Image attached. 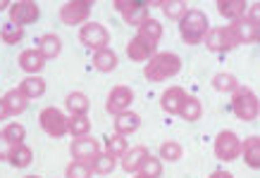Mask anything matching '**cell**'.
<instances>
[{"label": "cell", "mask_w": 260, "mask_h": 178, "mask_svg": "<svg viewBox=\"0 0 260 178\" xmlns=\"http://www.w3.org/2000/svg\"><path fill=\"white\" fill-rule=\"evenodd\" d=\"M26 178H39V176H26Z\"/></svg>", "instance_id": "cell-44"}, {"label": "cell", "mask_w": 260, "mask_h": 178, "mask_svg": "<svg viewBox=\"0 0 260 178\" xmlns=\"http://www.w3.org/2000/svg\"><path fill=\"white\" fill-rule=\"evenodd\" d=\"M134 178H146V176H141V173H134Z\"/></svg>", "instance_id": "cell-43"}, {"label": "cell", "mask_w": 260, "mask_h": 178, "mask_svg": "<svg viewBox=\"0 0 260 178\" xmlns=\"http://www.w3.org/2000/svg\"><path fill=\"white\" fill-rule=\"evenodd\" d=\"M232 112L239 121H246V124H253L260 114V100L258 95L253 93L251 88L246 85H239L237 91L232 93Z\"/></svg>", "instance_id": "cell-3"}, {"label": "cell", "mask_w": 260, "mask_h": 178, "mask_svg": "<svg viewBox=\"0 0 260 178\" xmlns=\"http://www.w3.org/2000/svg\"><path fill=\"white\" fill-rule=\"evenodd\" d=\"M181 71V57L177 53H155L143 67V76L150 83H162L170 81Z\"/></svg>", "instance_id": "cell-1"}, {"label": "cell", "mask_w": 260, "mask_h": 178, "mask_svg": "<svg viewBox=\"0 0 260 178\" xmlns=\"http://www.w3.org/2000/svg\"><path fill=\"white\" fill-rule=\"evenodd\" d=\"M208 178H234V176H232L229 171H222V169H217V171H213V173H210V176H208Z\"/></svg>", "instance_id": "cell-42"}, {"label": "cell", "mask_w": 260, "mask_h": 178, "mask_svg": "<svg viewBox=\"0 0 260 178\" xmlns=\"http://www.w3.org/2000/svg\"><path fill=\"white\" fill-rule=\"evenodd\" d=\"M24 38V29L22 26H15V24H3L0 26V40L5 43V46H19Z\"/></svg>", "instance_id": "cell-34"}, {"label": "cell", "mask_w": 260, "mask_h": 178, "mask_svg": "<svg viewBox=\"0 0 260 178\" xmlns=\"http://www.w3.org/2000/svg\"><path fill=\"white\" fill-rule=\"evenodd\" d=\"M246 10H248V3H246V0H217V12H220L224 19H229V22L244 19Z\"/></svg>", "instance_id": "cell-16"}, {"label": "cell", "mask_w": 260, "mask_h": 178, "mask_svg": "<svg viewBox=\"0 0 260 178\" xmlns=\"http://www.w3.org/2000/svg\"><path fill=\"white\" fill-rule=\"evenodd\" d=\"M241 157L248 169H260V138L251 136L248 140L241 143Z\"/></svg>", "instance_id": "cell-20"}, {"label": "cell", "mask_w": 260, "mask_h": 178, "mask_svg": "<svg viewBox=\"0 0 260 178\" xmlns=\"http://www.w3.org/2000/svg\"><path fill=\"white\" fill-rule=\"evenodd\" d=\"M186 98H189V93L184 91V88H179V85H172V88H167L165 93L160 95V107H162V112H167V114H179L181 107H184V102H186Z\"/></svg>", "instance_id": "cell-12"}, {"label": "cell", "mask_w": 260, "mask_h": 178, "mask_svg": "<svg viewBox=\"0 0 260 178\" xmlns=\"http://www.w3.org/2000/svg\"><path fill=\"white\" fill-rule=\"evenodd\" d=\"M203 43L210 53H227V50H234V48L239 46L229 26H215V29H208Z\"/></svg>", "instance_id": "cell-7"}, {"label": "cell", "mask_w": 260, "mask_h": 178, "mask_svg": "<svg viewBox=\"0 0 260 178\" xmlns=\"http://www.w3.org/2000/svg\"><path fill=\"white\" fill-rule=\"evenodd\" d=\"M10 150H12V143H10V140L5 138V133L0 131V162H3V159L8 162V155H10Z\"/></svg>", "instance_id": "cell-39"}, {"label": "cell", "mask_w": 260, "mask_h": 178, "mask_svg": "<svg viewBox=\"0 0 260 178\" xmlns=\"http://www.w3.org/2000/svg\"><path fill=\"white\" fill-rule=\"evenodd\" d=\"M19 93H22L26 100L41 98V95L46 93V81L41 76H26L24 81H19Z\"/></svg>", "instance_id": "cell-25"}, {"label": "cell", "mask_w": 260, "mask_h": 178, "mask_svg": "<svg viewBox=\"0 0 260 178\" xmlns=\"http://www.w3.org/2000/svg\"><path fill=\"white\" fill-rule=\"evenodd\" d=\"M70 152L74 157V162H81V164H91L95 157L101 155V143L91 136L86 138H74L70 145Z\"/></svg>", "instance_id": "cell-11"}, {"label": "cell", "mask_w": 260, "mask_h": 178, "mask_svg": "<svg viewBox=\"0 0 260 178\" xmlns=\"http://www.w3.org/2000/svg\"><path fill=\"white\" fill-rule=\"evenodd\" d=\"M17 64H19L26 74H31V76H34V74H39V71L46 67V60L39 55V50H36V48H31V50H24V53L19 55Z\"/></svg>", "instance_id": "cell-21"}, {"label": "cell", "mask_w": 260, "mask_h": 178, "mask_svg": "<svg viewBox=\"0 0 260 178\" xmlns=\"http://www.w3.org/2000/svg\"><path fill=\"white\" fill-rule=\"evenodd\" d=\"M115 133L119 136H132L134 131H139V126H141V116L136 114V112H122V114L115 116Z\"/></svg>", "instance_id": "cell-19"}, {"label": "cell", "mask_w": 260, "mask_h": 178, "mask_svg": "<svg viewBox=\"0 0 260 178\" xmlns=\"http://www.w3.org/2000/svg\"><path fill=\"white\" fill-rule=\"evenodd\" d=\"M139 173L146 178H160L162 176V162H160L158 157H146L141 164V169H139Z\"/></svg>", "instance_id": "cell-36"}, {"label": "cell", "mask_w": 260, "mask_h": 178, "mask_svg": "<svg viewBox=\"0 0 260 178\" xmlns=\"http://www.w3.org/2000/svg\"><path fill=\"white\" fill-rule=\"evenodd\" d=\"M79 40H81V46H86L93 53H98V50L110 46V31L101 22H86L79 29Z\"/></svg>", "instance_id": "cell-4"}, {"label": "cell", "mask_w": 260, "mask_h": 178, "mask_svg": "<svg viewBox=\"0 0 260 178\" xmlns=\"http://www.w3.org/2000/svg\"><path fill=\"white\" fill-rule=\"evenodd\" d=\"M136 36H141L143 40H148V43H153V46H158L160 38H162V24L158 22V19H146V22L139 26V33Z\"/></svg>", "instance_id": "cell-27"}, {"label": "cell", "mask_w": 260, "mask_h": 178, "mask_svg": "<svg viewBox=\"0 0 260 178\" xmlns=\"http://www.w3.org/2000/svg\"><path fill=\"white\" fill-rule=\"evenodd\" d=\"M155 53H158V46L143 40L141 36H134V38L126 43V57H129L132 62H148Z\"/></svg>", "instance_id": "cell-13"}, {"label": "cell", "mask_w": 260, "mask_h": 178, "mask_svg": "<svg viewBox=\"0 0 260 178\" xmlns=\"http://www.w3.org/2000/svg\"><path fill=\"white\" fill-rule=\"evenodd\" d=\"M10 116V112H8V105H5V100L0 98V121H5Z\"/></svg>", "instance_id": "cell-41"}, {"label": "cell", "mask_w": 260, "mask_h": 178, "mask_svg": "<svg viewBox=\"0 0 260 178\" xmlns=\"http://www.w3.org/2000/svg\"><path fill=\"white\" fill-rule=\"evenodd\" d=\"M3 133H5V138H8L12 145H19V143H24V138H26V128H24L22 124H17V121L5 126Z\"/></svg>", "instance_id": "cell-38"}, {"label": "cell", "mask_w": 260, "mask_h": 178, "mask_svg": "<svg viewBox=\"0 0 260 178\" xmlns=\"http://www.w3.org/2000/svg\"><path fill=\"white\" fill-rule=\"evenodd\" d=\"M241 155V140L234 131H220L215 138V157L220 162H234Z\"/></svg>", "instance_id": "cell-8"}, {"label": "cell", "mask_w": 260, "mask_h": 178, "mask_svg": "<svg viewBox=\"0 0 260 178\" xmlns=\"http://www.w3.org/2000/svg\"><path fill=\"white\" fill-rule=\"evenodd\" d=\"M3 100H5V105H8L10 116H19V114H24V112L29 109V100H26V98L19 93V88H12V91H8V93L3 95Z\"/></svg>", "instance_id": "cell-24"}, {"label": "cell", "mask_w": 260, "mask_h": 178, "mask_svg": "<svg viewBox=\"0 0 260 178\" xmlns=\"http://www.w3.org/2000/svg\"><path fill=\"white\" fill-rule=\"evenodd\" d=\"M201 114H203V105H201V100H198L196 95H189V98H186V102H184V107H181L179 116L184 119V121L193 124V121H198V119H201Z\"/></svg>", "instance_id": "cell-30"}, {"label": "cell", "mask_w": 260, "mask_h": 178, "mask_svg": "<svg viewBox=\"0 0 260 178\" xmlns=\"http://www.w3.org/2000/svg\"><path fill=\"white\" fill-rule=\"evenodd\" d=\"M91 8L93 3L91 0H70L60 8V22L64 26H79V24H86L88 17H91Z\"/></svg>", "instance_id": "cell-6"}, {"label": "cell", "mask_w": 260, "mask_h": 178, "mask_svg": "<svg viewBox=\"0 0 260 178\" xmlns=\"http://www.w3.org/2000/svg\"><path fill=\"white\" fill-rule=\"evenodd\" d=\"M67 133H72V138H86L91 133V119L86 114H74L67 119Z\"/></svg>", "instance_id": "cell-28"}, {"label": "cell", "mask_w": 260, "mask_h": 178, "mask_svg": "<svg viewBox=\"0 0 260 178\" xmlns=\"http://www.w3.org/2000/svg\"><path fill=\"white\" fill-rule=\"evenodd\" d=\"M8 162L10 166H15V169H26V166H31L34 162V150L26 143H19V145H12L8 155Z\"/></svg>", "instance_id": "cell-18"}, {"label": "cell", "mask_w": 260, "mask_h": 178, "mask_svg": "<svg viewBox=\"0 0 260 178\" xmlns=\"http://www.w3.org/2000/svg\"><path fill=\"white\" fill-rule=\"evenodd\" d=\"M146 157H148V147L146 145L129 147L124 155L119 157V159H122V169H124L126 173H139V169H141V164Z\"/></svg>", "instance_id": "cell-15"}, {"label": "cell", "mask_w": 260, "mask_h": 178, "mask_svg": "<svg viewBox=\"0 0 260 178\" xmlns=\"http://www.w3.org/2000/svg\"><path fill=\"white\" fill-rule=\"evenodd\" d=\"M158 5L165 12L167 19H172V22H179L181 17L189 12V3H184V0H162Z\"/></svg>", "instance_id": "cell-29"}, {"label": "cell", "mask_w": 260, "mask_h": 178, "mask_svg": "<svg viewBox=\"0 0 260 178\" xmlns=\"http://www.w3.org/2000/svg\"><path fill=\"white\" fill-rule=\"evenodd\" d=\"M88 166H91V171H93V173H98V176H110L112 171H115V166H117V159H115V157H110L108 152H101V155L95 157Z\"/></svg>", "instance_id": "cell-31"}, {"label": "cell", "mask_w": 260, "mask_h": 178, "mask_svg": "<svg viewBox=\"0 0 260 178\" xmlns=\"http://www.w3.org/2000/svg\"><path fill=\"white\" fill-rule=\"evenodd\" d=\"M36 50L43 60H55L57 55L62 53V38L55 36V33H46V36H41L39 43H36Z\"/></svg>", "instance_id": "cell-17"}, {"label": "cell", "mask_w": 260, "mask_h": 178, "mask_svg": "<svg viewBox=\"0 0 260 178\" xmlns=\"http://www.w3.org/2000/svg\"><path fill=\"white\" fill-rule=\"evenodd\" d=\"M148 8H150L148 3H139V0H134V5L126 10L122 17H124V22L129 24V26H136V29H139V26H141L146 19H150Z\"/></svg>", "instance_id": "cell-26"}, {"label": "cell", "mask_w": 260, "mask_h": 178, "mask_svg": "<svg viewBox=\"0 0 260 178\" xmlns=\"http://www.w3.org/2000/svg\"><path fill=\"white\" fill-rule=\"evenodd\" d=\"M134 102V91L129 85H115L110 93H108V100H105V109L110 112L112 116L122 114V112H129Z\"/></svg>", "instance_id": "cell-10"}, {"label": "cell", "mask_w": 260, "mask_h": 178, "mask_svg": "<svg viewBox=\"0 0 260 178\" xmlns=\"http://www.w3.org/2000/svg\"><path fill=\"white\" fill-rule=\"evenodd\" d=\"M41 17V8L34 3V0H17L10 5V24L15 26H29V24H36Z\"/></svg>", "instance_id": "cell-9"}, {"label": "cell", "mask_w": 260, "mask_h": 178, "mask_svg": "<svg viewBox=\"0 0 260 178\" xmlns=\"http://www.w3.org/2000/svg\"><path fill=\"white\" fill-rule=\"evenodd\" d=\"M132 5H134V0H115V3H112V8L117 10V12H122V15H124Z\"/></svg>", "instance_id": "cell-40"}, {"label": "cell", "mask_w": 260, "mask_h": 178, "mask_svg": "<svg viewBox=\"0 0 260 178\" xmlns=\"http://www.w3.org/2000/svg\"><path fill=\"white\" fill-rule=\"evenodd\" d=\"M117 53L112 50V48H103V50H98V53L93 55V67L98 71H103V74H110V71L117 69Z\"/></svg>", "instance_id": "cell-22"}, {"label": "cell", "mask_w": 260, "mask_h": 178, "mask_svg": "<svg viewBox=\"0 0 260 178\" xmlns=\"http://www.w3.org/2000/svg\"><path fill=\"white\" fill-rule=\"evenodd\" d=\"M229 29H232V33H234V38H237L239 46H253V43H258L260 33H258V26L255 24H251L248 19H237V22L229 24Z\"/></svg>", "instance_id": "cell-14"}, {"label": "cell", "mask_w": 260, "mask_h": 178, "mask_svg": "<svg viewBox=\"0 0 260 178\" xmlns=\"http://www.w3.org/2000/svg\"><path fill=\"white\" fill-rule=\"evenodd\" d=\"M64 107L70 112L72 116L74 114H88V109H91V100H88L86 93H81V91H74L64 98Z\"/></svg>", "instance_id": "cell-23"}, {"label": "cell", "mask_w": 260, "mask_h": 178, "mask_svg": "<svg viewBox=\"0 0 260 178\" xmlns=\"http://www.w3.org/2000/svg\"><path fill=\"white\" fill-rule=\"evenodd\" d=\"M213 88L217 93H234L239 88V78L234 74H227V71H222V74H215L213 76Z\"/></svg>", "instance_id": "cell-32"}, {"label": "cell", "mask_w": 260, "mask_h": 178, "mask_svg": "<svg viewBox=\"0 0 260 178\" xmlns=\"http://www.w3.org/2000/svg\"><path fill=\"white\" fill-rule=\"evenodd\" d=\"M126 150H129V140H126V136H119V133H115V136L108 138V143H105V152L110 157H115V159H119Z\"/></svg>", "instance_id": "cell-35"}, {"label": "cell", "mask_w": 260, "mask_h": 178, "mask_svg": "<svg viewBox=\"0 0 260 178\" xmlns=\"http://www.w3.org/2000/svg\"><path fill=\"white\" fill-rule=\"evenodd\" d=\"M181 155H184V147L177 143V140H165L162 145H160V162H179Z\"/></svg>", "instance_id": "cell-33"}, {"label": "cell", "mask_w": 260, "mask_h": 178, "mask_svg": "<svg viewBox=\"0 0 260 178\" xmlns=\"http://www.w3.org/2000/svg\"><path fill=\"white\" fill-rule=\"evenodd\" d=\"M64 178H93V171L88 164L81 162H72L67 169H64Z\"/></svg>", "instance_id": "cell-37"}, {"label": "cell", "mask_w": 260, "mask_h": 178, "mask_svg": "<svg viewBox=\"0 0 260 178\" xmlns=\"http://www.w3.org/2000/svg\"><path fill=\"white\" fill-rule=\"evenodd\" d=\"M39 126L50 138H62L64 133H67V116H64L62 109L46 107V109H41V114H39Z\"/></svg>", "instance_id": "cell-5"}, {"label": "cell", "mask_w": 260, "mask_h": 178, "mask_svg": "<svg viewBox=\"0 0 260 178\" xmlns=\"http://www.w3.org/2000/svg\"><path fill=\"white\" fill-rule=\"evenodd\" d=\"M208 29H210L208 17H205V12H201V10H196V8H189V12L179 19V36L186 46L203 43Z\"/></svg>", "instance_id": "cell-2"}]
</instances>
